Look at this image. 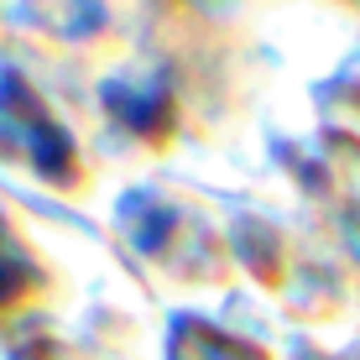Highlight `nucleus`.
I'll return each mask as SVG.
<instances>
[{
	"label": "nucleus",
	"mask_w": 360,
	"mask_h": 360,
	"mask_svg": "<svg viewBox=\"0 0 360 360\" xmlns=\"http://www.w3.org/2000/svg\"><path fill=\"white\" fill-rule=\"evenodd\" d=\"M0 152L32 162L47 178H68V167H73L68 131L47 115V105L11 68H0Z\"/></svg>",
	"instance_id": "f257e3e1"
},
{
	"label": "nucleus",
	"mask_w": 360,
	"mask_h": 360,
	"mask_svg": "<svg viewBox=\"0 0 360 360\" xmlns=\"http://www.w3.org/2000/svg\"><path fill=\"white\" fill-rule=\"evenodd\" d=\"M32 282H37V262L27 256V245L16 240V230L0 219V308L16 303L21 292H32Z\"/></svg>",
	"instance_id": "7ed1b4c3"
},
{
	"label": "nucleus",
	"mask_w": 360,
	"mask_h": 360,
	"mask_svg": "<svg viewBox=\"0 0 360 360\" xmlns=\"http://www.w3.org/2000/svg\"><path fill=\"white\" fill-rule=\"evenodd\" d=\"M167 360H266L256 345L235 340L219 324H204L193 314H178L172 319V334H167Z\"/></svg>",
	"instance_id": "f03ea898"
},
{
	"label": "nucleus",
	"mask_w": 360,
	"mask_h": 360,
	"mask_svg": "<svg viewBox=\"0 0 360 360\" xmlns=\"http://www.w3.org/2000/svg\"><path fill=\"white\" fill-rule=\"evenodd\" d=\"M110 110H115L126 126H136V131H157L162 126V89H152V94H136L131 84H110Z\"/></svg>",
	"instance_id": "20e7f679"
}]
</instances>
